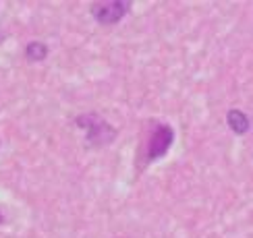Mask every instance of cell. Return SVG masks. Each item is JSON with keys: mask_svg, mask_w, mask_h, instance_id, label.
I'll return each mask as SVG.
<instances>
[{"mask_svg": "<svg viewBox=\"0 0 253 238\" xmlns=\"http://www.w3.org/2000/svg\"><path fill=\"white\" fill-rule=\"evenodd\" d=\"M172 139H174L172 129L168 127V124H158L156 131L152 133V137H150V145H147V149H150L147 162L162 158V155H164L168 149H170Z\"/></svg>", "mask_w": 253, "mask_h": 238, "instance_id": "cell-3", "label": "cell"}, {"mask_svg": "<svg viewBox=\"0 0 253 238\" xmlns=\"http://www.w3.org/2000/svg\"><path fill=\"white\" fill-rule=\"evenodd\" d=\"M46 54H48V48H46V44H42V41H31V44H27V48H25V56L31 62L44 60Z\"/></svg>", "mask_w": 253, "mask_h": 238, "instance_id": "cell-5", "label": "cell"}, {"mask_svg": "<svg viewBox=\"0 0 253 238\" xmlns=\"http://www.w3.org/2000/svg\"><path fill=\"white\" fill-rule=\"evenodd\" d=\"M226 122H228V127L233 129V133H237V135H245L249 131V118H247V114H243L241 110H228Z\"/></svg>", "mask_w": 253, "mask_h": 238, "instance_id": "cell-4", "label": "cell"}, {"mask_svg": "<svg viewBox=\"0 0 253 238\" xmlns=\"http://www.w3.org/2000/svg\"><path fill=\"white\" fill-rule=\"evenodd\" d=\"M129 10V4L123 0H112V2H96L91 4V15L96 17L98 23L102 25H112L119 23L125 17V13Z\"/></svg>", "mask_w": 253, "mask_h": 238, "instance_id": "cell-2", "label": "cell"}, {"mask_svg": "<svg viewBox=\"0 0 253 238\" xmlns=\"http://www.w3.org/2000/svg\"><path fill=\"white\" fill-rule=\"evenodd\" d=\"M77 124L79 127H85L87 131V143L91 145H106L110 143L114 137H117V133L114 129L110 127L108 122H104L98 114H87V116H81L77 118Z\"/></svg>", "mask_w": 253, "mask_h": 238, "instance_id": "cell-1", "label": "cell"}, {"mask_svg": "<svg viewBox=\"0 0 253 238\" xmlns=\"http://www.w3.org/2000/svg\"><path fill=\"white\" fill-rule=\"evenodd\" d=\"M0 222H2V217H0Z\"/></svg>", "mask_w": 253, "mask_h": 238, "instance_id": "cell-6", "label": "cell"}]
</instances>
